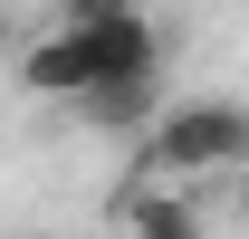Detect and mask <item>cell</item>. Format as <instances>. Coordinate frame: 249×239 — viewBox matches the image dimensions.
<instances>
[{
    "mask_svg": "<svg viewBox=\"0 0 249 239\" xmlns=\"http://www.w3.org/2000/svg\"><path fill=\"white\" fill-rule=\"evenodd\" d=\"M249 172V105L240 96H182L163 105L154 134L134 144V182H230Z\"/></svg>",
    "mask_w": 249,
    "mask_h": 239,
    "instance_id": "obj_1",
    "label": "cell"
},
{
    "mask_svg": "<svg viewBox=\"0 0 249 239\" xmlns=\"http://www.w3.org/2000/svg\"><path fill=\"white\" fill-rule=\"evenodd\" d=\"M58 29H77L96 48V86H134V77H163V29L144 0H67Z\"/></svg>",
    "mask_w": 249,
    "mask_h": 239,
    "instance_id": "obj_2",
    "label": "cell"
},
{
    "mask_svg": "<svg viewBox=\"0 0 249 239\" xmlns=\"http://www.w3.org/2000/svg\"><path fill=\"white\" fill-rule=\"evenodd\" d=\"M10 67H19V86L48 96V105H87V96H96V48H87L77 29H58V19H48L38 38H19Z\"/></svg>",
    "mask_w": 249,
    "mask_h": 239,
    "instance_id": "obj_3",
    "label": "cell"
},
{
    "mask_svg": "<svg viewBox=\"0 0 249 239\" xmlns=\"http://www.w3.org/2000/svg\"><path fill=\"white\" fill-rule=\"evenodd\" d=\"M115 230L124 239H201V201L182 182H124L115 191Z\"/></svg>",
    "mask_w": 249,
    "mask_h": 239,
    "instance_id": "obj_4",
    "label": "cell"
},
{
    "mask_svg": "<svg viewBox=\"0 0 249 239\" xmlns=\"http://www.w3.org/2000/svg\"><path fill=\"white\" fill-rule=\"evenodd\" d=\"M77 115H87L96 134H134V144H144V134H154V115H163V77H134V86H96Z\"/></svg>",
    "mask_w": 249,
    "mask_h": 239,
    "instance_id": "obj_5",
    "label": "cell"
},
{
    "mask_svg": "<svg viewBox=\"0 0 249 239\" xmlns=\"http://www.w3.org/2000/svg\"><path fill=\"white\" fill-rule=\"evenodd\" d=\"M0 58H19V19H10V10H0Z\"/></svg>",
    "mask_w": 249,
    "mask_h": 239,
    "instance_id": "obj_6",
    "label": "cell"
},
{
    "mask_svg": "<svg viewBox=\"0 0 249 239\" xmlns=\"http://www.w3.org/2000/svg\"><path fill=\"white\" fill-rule=\"evenodd\" d=\"M230 210H240V220H249V172H230Z\"/></svg>",
    "mask_w": 249,
    "mask_h": 239,
    "instance_id": "obj_7",
    "label": "cell"
},
{
    "mask_svg": "<svg viewBox=\"0 0 249 239\" xmlns=\"http://www.w3.org/2000/svg\"><path fill=\"white\" fill-rule=\"evenodd\" d=\"M29 239H38V230H29Z\"/></svg>",
    "mask_w": 249,
    "mask_h": 239,
    "instance_id": "obj_8",
    "label": "cell"
}]
</instances>
